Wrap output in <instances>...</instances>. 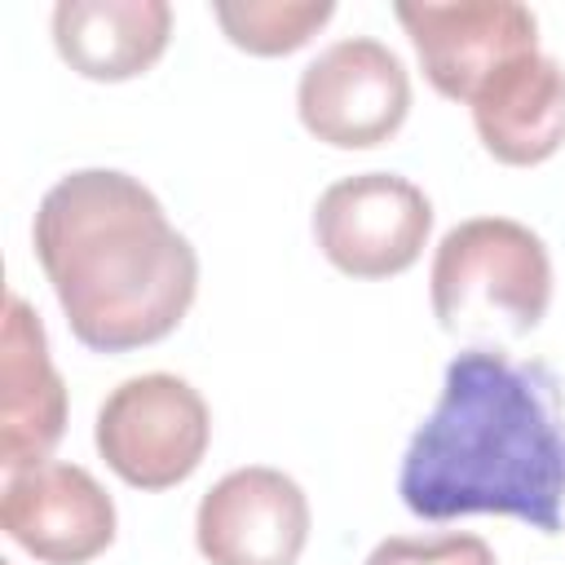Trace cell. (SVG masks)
<instances>
[{"instance_id": "obj_1", "label": "cell", "mask_w": 565, "mask_h": 565, "mask_svg": "<svg viewBox=\"0 0 565 565\" xmlns=\"http://www.w3.org/2000/svg\"><path fill=\"white\" fill-rule=\"evenodd\" d=\"M397 494L424 521L494 512L561 534L565 393L552 366L499 349L459 353L402 455Z\"/></svg>"}, {"instance_id": "obj_12", "label": "cell", "mask_w": 565, "mask_h": 565, "mask_svg": "<svg viewBox=\"0 0 565 565\" xmlns=\"http://www.w3.org/2000/svg\"><path fill=\"white\" fill-rule=\"evenodd\" d=\"M172 40L168 0H57L53 49L57 57L97 84H124L146 75Z\"/></svg>"}, {"instance_id": "obj_2", "label": "cell", "mask_w": 565, "mask_h": 565, "mask_svg": "<svg viewBox=\"0 0 565 565\" xmlns=\"http://www.w3.org/2000/svg\"><path fill=\"white\" fill-rule=\"evenodd\" d=\"M31 243L71 335L93 353L159 344L199 296L190 238L119 168H79L49 185Z\"/></svg>"}, {"instance_id": "obj_4", "label": "cell", "mask_w": 565, "mask_h": 565, "mask_svg": "<svg viewBox=\"0 0 565 565\" xmlns=\"http://www.w3.org/2000/svg\"><path fill=\"white\" fill-rule=\"evenodd\" d=\"M97 455L132 490H172L207 455L212 411L203 393L168 371L132 375L106 393L93 424Z\"/></svg>"}, {"instance_id": "obj_14", "label": "cell", "mask_w": 565, "mask_h": 565, "mask_svg": "<svg viewBox=\"0 0 565 565\" xmlns=\"http://www.w3.org/2000/svg\"><path fill=\"white\" fill-rule=\"evenodd\" d=\"M366 565H499L490 543L477 534H437V539H384L371 547Z\"/></svg>"}, {"instance_id": "obj_8", "label": "cell", "mask_w": 565, "mask_h": 565, "mask_svg": "<svg viewBox=\"0 0 565 565\" xmlns=\"http://www.w3.org/2000/svg\"><path fill=\"white\" fill-rule=\"evenodd\" d=\"M194 543L207 565H296L309 543V499L278 468H234L199 499Z\"/></svg>"}, {"instance_id": "obj_13", "label": "cell", "mask_w": 565, "mask_h": 565, "mask_svg": "<svg viewBox=\"0 0 565 565\" xmlns=\"http://www.w3.org/2000/svg\"><path fill=\"white\" fill-rule=\"evenodd\" d=\"M331 0H216L212 18L221 22L225 40L252 57H282L305 49L327 22Z\"/></svg>"}, {"instance_id": "obj_11", "label": "cell", "mask_w": 565, "mask_h": 565, "mask_svg": "<svg viewBox=\"0 0 565 565\" xmlns=\"http://www.w3.org/2000/svg\"><path fill=\"white\" fill-rule=\"evenodd\" d=\"M468 110L481 146L499 163H547L565 146V66L547 53H525L494 71Z\"/></svg>"}, {"instance_id": "obj_9", "label": "cell", "mask_w": 565, "mask_h": 565, "mask_svg": "<svg viewBox=\"0 0 565 565\" xmlns=\"http://www.w3.org/2000/svg\"><path fill=\"white\" fill-rule=\"evenodd\" d=\"M4 534L44 565H88L115 543V503L79 463H35L4 477Z\"/></svg>"}, {"instance_id": "obj_6", "label": "cell", "mask_w": 565, "mask_h": 565, "mask_svg": "<svg viewBox=\"0 0 565 565\" xmlns=\"http://www.w3.org/2000/svg\"><path fill=\"white\" fill-rule=\"evenodd\" d=\"M433 230L428 194L397 172H358L327 185L313 203V238L349 278L406 274Z\"/></svg>"}, {"instance_id": "obj_10", "label": "cell", "mask_w": 565, "mask_h": 565, "mask_svg": "<svg viewBox=\"0 0 565 565\" xmlns=\"http://www.w3.org/2000/svg\"><path fill=\"white\" fill-rule=\"evenodd\" d=\"M0 349V468L9 477L49 463L66 433V384L49 358L40 313L18 291L4 305Z\"/></svg>"}, {"instance_id": "obj_3", "label": "cell", "mask_w": 565, "mask_h": 565, "mask_svg": "<svg viewBox=\"0 0 565 565\" xmlns=\"http://www.w3.org/2000/svg\"><path fill=\"white\" fill-rule=\"evenodd\" d=\"M428 296L441 331L463 340H521L552 305V256L512 216H472L433 252Z\"/></svg>"}, {"instance_id": "obj_7", "label": "cell", "mask_w": 565, "mask_h": 565, "mask_svg": "<svg viewBox=\"0 0 565 565\" xmlns=\"http://www.w3.org/2000/svg\"><path fill=\"white\" fill-rule=\"evenodd\" d=\"M393 13L415 44L424 79L463 106L494 71L539 53V18L516 0H397Z\"/></svg>"}, {"instance_id": "obj_5", "label": "cell", "mask_w": 565, "mask_h": 565, "mask_svg": "<svg viewBox=\"0 0 565 565\" xmlns=\"http://www.w3.org/2000/svg\"><path fill=\"white\" fill-rule=\"evenodd\" d=\"M296 115L335 150H371L406 124L411 75L402 57L371 35L335 40L300 71Z\"/></svg>"}]
</instances>
